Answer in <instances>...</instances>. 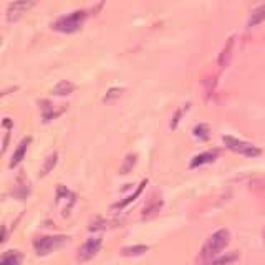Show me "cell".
<instances>
[{
  "instance_id": "8992f818",
  "label": "cell",
  "mask_w": 265,
  "mask_h": 265,
  "mask_svg": "<svg viewBox=\"0 0 265 265\" xmlns=\"http://www.w3.org/2000/svg\"><path fill=\"white\" fill-rule=\"evenodd\" d=\"M103 245V239L101 237H91L88 239L85 244L81 245L80 249H78V254H76V260L78 262H88V260H91L93 257H96V254L100 252Z\"/></svg>"
},
{
  "instance_id": "5b68a950",
  "label": "cell",
  "mask_w": 265,
  "mask_h": 265,
  "mask_svg": "<svg viewBox=\"0 0 265 265\" xmlns=\"http://www.w3.org/2000/svg\"><path fill=\"white\" fill-rule=\"evenodd\" d=\"M37 2L38 0H13L10 5L7 7V13H5L7 22L10 23L18 22L28 10H32L37 5Z\"/></svg>"
},
{
  "instance_id": "44dd1931",
  "label": "cell",
  "mask_w": 265,
  "mask_h": 265,
  "mask_svg": "<svg viewBox=\"0 0 265 265\" xmlns=\"http://www.w3.org/2000/svg\"><path fill=\"white\" fill-rule=\"evenodd\" d=\"M134 164H136V154H128L125 158V163H123V166L120 168V174L131 173V169L134 168Z\"/></svg>"
},
{
  "instance_id": "484cf974",
  "label": "cell",
  "mask_w": 265,
  "mask_h": 265,
  "mask_svg": "<svg viewBox=\"0 0 265 265\" xmlns=\"http://www.w3.org/2000/svg\"><path fill=\"white\" fill-rule=\"evenodd\" d=\"M17 90V86H13V88H8V90L5 91H0V98H3V96H7V95H10L12 91H15Z\"/></svg>"
},
{
  "instance_id": "3957f363",
  "label": "cell",
  "mask_w": 265,
  "mask_h": 265,
  "mask_svg": "<svg viewBox=\"0 0 265 265\" xmlns=\"http://www.w3.org/2000/svg\"><path fill=\"white\" fill-rule=\"evenodd\" d=\"M66 235H45V237H38L33 240V249H35L37 255L45 257V255L52 254L53 250L62 247L63 244H66Z\"/></svg>"
},
{
  "instance_id": "4fadbf2b",
  "label": "cell",
  "mask_w": 265,
  "mask_h": 265,
  "mask_svg": "<svg viewBox=\"0 0 265 265\" xmlns=\"http://www.w3.org/2000/svg\"><path fill=\"white\" fill-rule=\"evenodd\" d=\"M23 255L18 250H8V252L0 255V265H20Z\"/></svg>"
},
{
  "instance_id": "5bb4252c",
  "label": "cell",
  "mask_w": 265,
  "mask_h": 265,
  "mask_svg": "<svg viewBox=\"0 0 265 265\" xmlns=\"http://www.w3.org/2000/svg\"><path fill=\"white\" fill-rule=\"evenodd\" d=\"M76 90V86L73 85L71 81H68V80H62L60 83H57L55 86H53V90L52 93L55 96H68V95H71L73 91Z\"/></svg>"
},
{
  "instance_id": "4316f807",
  "label": "cell",
  "mask_w": 265,
  "mask_h": 265,
  "mask_svg": "<svg viewBox=\"0 0 265 265\" xmlns=\"http://www.w3.org/2000/svg\"><path fill=\"white\" fill-rule=\"evenodd\" d=\"M264 240H265V230H264Z\"/></svg>"
},
{
  "instance_id": "ac0fdd59",
  "label": "cell",
  "mask_w": 265,
  "mask_h": 265,
  "mask_svg": "<svg viewBox=\"0 0 265 265\" xmlns=\"http://www.w3.org/2000/svg\"><path fill=\"white\" fill-rule=\"evenodd\" d=\"M234 40L235 38L234 37H230L229 40H227V43H225V47H224V50H222V53H220V57H219V66H225L229 63V60H230V53H232V48H234Z\"/></svg>"
},
{
  "instance_id": "ba28073f",
  "label": "cell",
  "mask_w": 265,
  "mask_h": 265,
  "mask_svg": "<svg viewBox=\"0 0 265 265\" xmlns=\"http://www.w3.org/2000/svg\"><path fill=\"white\" fill-rule=\"evenodd\" d=\"M161 207H163V199H153L151 198L148 200V204L144 205L143 212H141V219L143 220H153L154 217H158L161 212Z\"/></svg>"
},
{
  "instance_id": "e0dca14e",
  "label": "cell",
  "mask_w": 265,
  "mask_h": 265,
  "mask_svg": "<svg viewBox=\"0 0 265 265\" xmlns=\"http://www.w3.org/2000/svg\"><path fill=\"white\" fill-rule=\"evenodd\" d=\"M57 163H58V153H52V154L45 159V163H43V166H42V169H40V178H45L47 174H50L52 171H53V168L57 166Z\"/></svg>"
},
{
  "instance_id": "277c9868",
  "label": "cell",
  "mask_w": 265,
  "mask_h": 265,
  "mask_svg": "<svg viewBox=\"0 0 265 265\" xmlns=\"http://www.w3.org/2000/svg\"><path fill=\"white\" fill-rule=\"evenodd\" d=\"M222 141L227 149L234 151V153H237V154L247 156V158H257V156L262 154V151H260L257 146L245 143V141H240L237 138H234V136H224Z\"/></svg>"
},
{
  "instance_id": "cb8c5ba5",
  "label": "cell",
  "mask_w": 265,
  "mask_h": 265,
  "mask_svg": "<svg viewBox=\"0 0 265 265\" xmlns=\"http://www.w3.org/2000/svg\"><path fill=\"white\" fill-rule=\"evenodd\" d=\"M188 108H189V105H186L183 110H178L174 113V116H173V123H171V128H173V130H176V128H178V125H179V121H181V118H183V115L186 111H188Z\"/></svg>"
},
{
  "instance_id": "6da1fadb",
  "label": "cell",
  "mask_w": 265,
  "mask_h": 265,
  "mask_svg": "<svg viewBox=\"0 0 265 265\" xmlns=\"http://www.w3.org/2000/svg\"><path fill=\"white\" fill-rule=\"evenodd\" d=\"M229 242H230V232L227 229L215 230V232L209 237L207 242H205L202 250H200V259H202L204 262L212 260L215 255L220 254L225 247H227Z\"/></svg>"
},
{
  "instance_id": "9c48e42d",
  "label": "cell",
  "mask_w": 265,
  "mask_h": 265,
  "mask_svg": "<svg viewBox=\"0 0 265 265\" xmlns=\"http://www.w3.org/2000/svg\"><path fill=\"white\" fill-rule=\"evenodd\" d=\"M30 143H32V138H30V136H27V138H23V139L20 141V143H18L17 149H15V153H13V156H12L10 164H8V168L13 169V168H17V166L22 163L23 158H25V154H27L28 144H30Z\"/></svg>"
},
{
  "instance_id": "ffe728a7",
  "label": "cell",
  "mask_w": 265,
  "mask_h": 265,
  "mask_svg": "<svg viewBox=\"0 0 265 265\" xmlns=\"http://www.w3.org/2000/svg\"><path fill=\"white\" fill-rule=\"evenodd\" d=\"M239 255L237 254H229V255H222L220 259H212L209 262H205L204 265H230L232 262L237 260Z\"/></svg>"
},
{
  "instance_id": "9a60e30c",
  "label": "cell",
  "mask_w": 265,
  "mask_h": 265,
  "mask_svg": "<svg viewBox=\"0 0 265 265\" xmlns=\"http://www.w3.org/2000/svg\"><path fill=\"white\" fill-rule=\"evenodd\" d=\"M148 250H149L148 245L138 244V245H130V247H123L120 254L123 257H139V255H144Z\"/></svg>"
},
{
  "instance_id": "d6986e66",
  "label": "cell",
  "mask_w": 265,
  "mask_h": 265,
  "mask_svg": "<svg viewBox=\"0 0 265 265\" xmlns=\"http://www.w3.org/2000/svg\"><path fill=\"white\" fill-rule=\"evenodd\" d=\"M194 136L200 141H207L210 138V126L205 125V123H200V125H198L193 130Z\"/></svg>"
},
{
  "instance_id": "d4e9b609",
  "label": "cell",
  "mask_w": 265,
  "mask_h": 265,
  "mask_svg": "<svg viewBox=\"0 0 265 265\" xmlns=\"http://www.w3.org/2000/svg\"><path fill=\"white\" fill-rule=\"evenodd\" d=\"M5 232H7L5 225H2V227H0V244L5 242Z\"/></svg>"
},
{
  "instance_id": "603a6c76",
  "label": "cell",
  "mask_w": 265,
  "mask_h": 265,
  "mask_svg": "<svg viewBox=\"0 0 265 265\" xmlns=\"http://www.w3.org/2000/svg\"><path fill=\"white\" fill-rule=\"evenodd\" d=\"M108 220L106 219H103V217H95L90 222V227H88V230H91V232H95V230H103V229H106L108 227Z\"/></svg>"
},
{
  "instance_id": "52a82bcc",
  "label": "cell",
  "mask_w": 265,
  "mask_h": 265,
  "mask_svg": "<svg viewBox=\"0 0 265 265\" xmlns=\"http://www.w3.org/2000/svg\"><path fill=\"white\" fill-rule=\"evenodd\" d=\"M38 105H40V111H42V120L43 123H50L52 120H55L60 115L66 111V106L63 108H55V105H52L48 100H40L38 101Z\"/></svg>"
},
{
  "instance_id": "7c38bea8",
  "label": "cell",
  "mask_w": 265,
  "mask_h": 265,
  "mask_svg": "<svg viewBox=\"0 0 265 265\" xmlns=\"http://www.w3.org/2000/svg\"><path fill=\"white\" fill-rule=\"evenodd\" d=\"M217 156H219V151H205V153H200V154L196 156L193 161H191L189 168L196 169V168H200V166H204V164L214 163Z\"/></svg>"
},
{
  "instance_id": "7402d4cb",
  "label": "cell",
  "mask_w": 265,
  "mask_h": 265,
  "mask_svg": "<svg viewBox=\"0 0 265 265\" xmlns=\"http://www.w3.org/2000/svg\"><path fill=\"white\" fill-rule=\"evenodd\" d=\"M123 93H125V88H110V90H108V93L105 95V98H103V101L105 103H110V101H113V100H118V98H120Z\"/></svg>"
},
{
  "instance_id": "30bf717a",
  "label": "cell",
  "mask_w": 265,
  "mask_h": 265,
  "mask_svg": "<svg viewBox=\"0 0 265 265\" xmlns=\"http://www.w3.org/2000/svg\"><path fill=\"white\" fill-rule=\"evenodd\" d=\"M146 186H148V179H143V183H141V184L138 186V188H136L134 193H132L131 196H128V198H125L123 200H120V202L113 204V205H111V209H113V210H121V209H125L126 205H130L131 202H134V200L141 196V193H143V191H144Z\"/></svg>"
},
{
  "instance_id": "8fae6325",
  "label": "cell",
  "mask_w": 265,
  "mask_h": 265,
  "mask_svg": "<svg viewBox=\"0 0 265 265\" xmlns=\"http://www.w3.org/2000/svg\"><path fill=\"white\" fill-rule=\"evenodd\" d=\"M13 198H17L18 200H25L28 196H30V183L25 176H18L17 179V186L13 189Z\"/></svg>"
},
{
  "instance_id": "7a4b0ae2",
  "label": "cell",
  "mask_w": 265,
  "mask_h": 265,
  "mask_svg": "<svg viewBox=\"0 0 265 265\" xmlns=\"http://www.w3.org/2000/svg\"><path fill=\"white\" fill-rule=\"evenodd\" d=\"M86 18H88L86 10H75V12L68 13V15H63L58 18V20L53 22L52 28L60 33H75L78 30H81V27Z\"/></svg>"
},
{
  "instance_id": "2e32d148",
  "label": "cell",
  "mask_w": 265,
  "mask_h": 265,
  "mask_svg": "<svg viewBox=\"0 0 265 265\" xmlns=\"http://www.w3.org/2000/svg\"><path fill=\"white\" fill-rule=\"evenodd\" d=\"M265 20V2L260 3L259 7L254 8V12L250 13V20H249V27H257Z\"/></svg>"
}]
</instances>
